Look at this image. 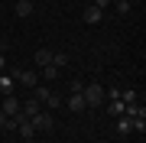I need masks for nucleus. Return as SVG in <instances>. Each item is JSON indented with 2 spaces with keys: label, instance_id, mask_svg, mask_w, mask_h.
I'll list each match as a JSON object with an SVG mask.
<instances>
[{
  "label": "nucleus",
  "instance_id": "nucleus-1",
  "mask_svg": "<svg viewBox=\"0 0 146 143\" xmlns=\"http://www.w3.org/2000/svg\"><path fill=\"white\" fill-rule=\"evenodd\" d=\"M81 98H84V104H88V107H104V101H107V94H104V85H98V81L84 85Z\"/></svg>",
  "mask_w": 146,
  "mask_h": 143
},
{
  "label": "nucleus",
  "instance_id": "nucleus-2",
  "mask_svg": "<svg viewBox=\"0 0 146 143\" xmlns=\"http://www.w3.org/2000/svg\"><path fill=\"white\" fill-rule=\"evenodd\" d=\"M33 98L42 101V107H49V111H55V107L62 104V94H55V91L46 88V85H36V88H33Z\"/></svg>",
  "mask_w": 146,
  "mask_h": 143
},
{
  "label": "nucleus",
  "instance_id": "nucleus-3",
  "mask_svg": "<svg viewBox=\"0 0 146 143\" xmlns=\"http://www.w3.org/2000/svg\"><path fill=\"white\" fill-rule=\"evenodd\" d=\"M29 124H33V130H39V133H49V130L55 127V120H52V114H49V111L33 114V117H29Z\"/></svg>",
  "mask_w": 146,
  "mask_h": 143
},
{
  "label": "nucleus",
  "instance_id": "nucleus-4",
  "mask_svg": "<svg viewBox=\"0 0 146 143\" xmlns=\"http://www.w3.org/2000/svg\"><path fill=\"white\" fill-rule=\"evenodd\" d=\"M13 78L20 81L23 88H36V85H39V72H26V69H13Z\"/></svg>",
  "mask_w": 146,
  "mask_h": 143
},
{
  "label": "nucleus",
  "instance_id": "nucleus-5",
  "mask_svg": "<svg viewBox=\"0 0 146 143\" xmlns=\"http://www.w3.org/2000/svg\"><path fill=\"white\" fill-rule=\"evenodd\" d=\"M114 130L120 133V137L133 133V117H127V114H117V117H114Z\"/></svg>",
  "mask_w": 146,
  "mask_h": 143
},
{
  "label": "nucleus",
  "instance_id": "nucleus-6",
  "mask_svg": "<svg viewBox=\"0 0 146 143\" xmlns=\"http://www.w3.org/2000/svg\"><path fill=\"white\" fill-rule=\"evenodd\" d=\"M65 107H68L72 114H84V111H88V104H84L81 94H68V98H65Z\"/></svg>",
  "mask_w": 146,
  "mask_h": 143
},
{
  "label": "nucleus",
  "instance_id": "nucleus-7",
  "mask_svg": "<svg viewBox=\"0 0 146 143\" xmlns=\"http://www.w3.org/2000/svg\"><path fill=\"white\" fill-rule=\"evenodd\" d=\"M84 20H88L91 26H98V23L104 20V10H98L94 3H88V7H84Z\"/></svg>",
  "mask_w": 146,
  "mask_h": 143
},
{
  "label": "nucleus",
  "instance_id": "nucleus-8",
  "mask_svg": "<svg viewBox=\"0 0 146 143\" xmlns=\"http://www.w3.org/2000/svg\"><path fill=\"white\" fill-rule=\"evenodd\" d=\"M0 111H3L7 117H13L16 111H20V101H16L13 94H3V104H0Z\"/></svg>",
  "mask_w": 146,
  "mask_h": 143
},
{
  "label": "nucleus",
  "instance_id": "nucleus-9",
  "mask_svg": "<svg viewBox=\"0 0 146 143\" xmlns=\"http://www.w3.org/2000/svg\"><path fill=\"white\" fill-rule=\"evenodd\" d=\"M20 111L26 114V117H33V114H39V111H42V101L29 98V101H23V104H20Z\"/></svg>",
  "mask_w": 146,
  "mask_h": 143
},
{
  "label": "nucleus",
  "instance_id": "nucleus-10",
  "mask_svg": "<svg viewBox=\"0 0 146 143\" xmlns=\"http://www.w3.org/2000/svg\"><path fill=\"white\" fill-rule=\"evenodd\" d=\"M36 65H39V69L52 65V49H36Z\"/></svg>",
  "mask_w": 146,
  "mask_h": 143
},
{
  "label": "nucleus",
  "instance_id": "nucleus-11",
  "mask_svg": "<svg viewBox=\"0 0 146 143\" xmlns=\"http://www.w3.org/2000/svg\"><path fill=\"white\" fill-rule=\"evenodd\" d=\"M3 94H13V78H7V75L0 72V98Z\"/></svg>",
  "mask_w": 146,
  "mask_h": 143
},
{
  "label": "nucleus",
  "instance_id": "nucleus-12",
  "mask_svg": "<svg viewBox=\"0 0 146 143\" xmlns=\"http://www.w3.org/2000/svg\"><path fill=\"white\" fill-rule=\"evenodd\" d=\"M114 10H117L120 16H130V10H133V3H130V0H114Z\"/></svg>",
  "mask_w": 146,
  "mask_h": 143
},
{
  "label": "nucleus",
  "instance_id": "nucleus-13",
  "mask_svg": "<svg viewBox=\"0 0 146 143\" xmlns=\"http://www.w3.org/2000/svg\"><path fill=\"white\" fill-rule=\"evenodd\" d=\"M33 7H36V3H29V0H16V16H29Z\"/></svg>",
  "mask_w": 146,
  "mask_h": 143
},
{
  "label": "nucleus",
  "instance_id": "nucleus-14",
  "mask_svg": "<svg viewBox=\"0 0 146 143\" xmlns=\"http://www.w3.org/2000/svg\"><path fill=\"white\" fill-rule=\"evenodd\" d=\"M39 75H42V78H46V81H55L58 75H62V69H55V65H46V69H42Z\"/></svg>",
  "mask_w": 146,
  "mask_h": 143
},
{
  "label": "nucleus",
  "instance_id": "nucleus-15",
  "mask_svg": "<svg viewBox=\"0 0 146 143\" xmlns=\"http://www.w3.org/2000/svg\"><path fill=\"white\" fill-rule=\"evenodd\" d=\"M107 114H110V117L123 114V101H120V98H114V101H110V104H107Z\"/></svg>",
  "mask_w": 146,
  "mask_h": 143
},
{
  "label": "nucleus",
  "instance_id": "nucleus-16",
  "mask_svg": "<svg viewBox=\"0 0 146 143\" xmlns=\"http://www.w3.org/2000/svg\"><path fill=\"white\" fill-rule=\"evenodd\" d=\"M81 91H84V81L81 78H72V81H68V94H81Z\"/></svg>",
  "mask_w": 146,
  "mask_h": 143
},
{
  "label": "nucleus",
  "instance_id": "nucleus-17",
  "mask_svg": "<svg viewBox=\"0 0 146 143\" xmlns=\"http://www.w3.org/2000/svg\"><path fill=\"white\" fill-rule=\"evenodd\" d=\"M52 65H55V69H65V65H68V55L65 52H52Z\"/></svg>",
  "mask_w": 146,
  "mask_h": 143
},
{
  "label": "nucleus",
  "instance_id": "nucleus-18",
  "mask_svg": "<svg viewBox=\"0 0 146 143\" xmlns=\"http://www.w3.org/2000/svg\"><path fill=\"white\" fill-rule=\"evenodd\" d=\"M0 130H13V120H10L3 111H0Z\"/></svg>",
  "mask_w": 146,
  "mask_h": 143
},
{
  "label": "nucleus",
  "instance_id": "nucleus-19",
  "mask_svg": "<svg viewBox=\"0 0 146 143\" xmlns=\"http://www.w3.org/2000/svg\"><path fill=\"white\" fill-rule=\"evenodd\" d=\"M91 3H94V7H98V10H107V7H110V3H114V0H91Z\"/></svg>",
  "mask_w": 146,
  "mask_h": 143
},
{
  "label": "nucleus",
  "instance_id": "nucleus-20",
  "mask_svg": "<svg viewBox=\"0 0 146 143\" xmlns=\"http://www.w3.org/2000/svg\"><path fill=\"white\" fill-rule=\"evenodd\" d=\"M0 72H7V55L0 52Z\"/></svg>",
  "mask_w": 146,
  "mask_h": 143
},
{
  "label": "nucleus",
  "instance_id": "nucleus-21",
  "mask_svg": "<svg viewBox=\"0 0 146 143\" xmlns=\"http://www.w3.org/2000/svg\"><path fill=\"white\" fill-rule=\"evenodd\" d=\"M0 52H7V43H3V39H0Z\"/></svg>",
  "mask_w": 146,
  "mask_h": 143
},
{
  "label": "nucleus",
  "instance_id": "nucleus-22",
  "mask_svg": "<svg viewBox=\"0 0 146 143\" xmlns=\"http://www.w3.org/2000/svg\"><path fill=\"white\" fill-rule=\"evenodd\" d=\"M23 143H33V140H23Z\"/></svg>",
  "mask_w": 146,
  "mask_h": 143
}]
</instances>
